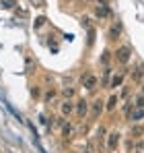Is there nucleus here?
Listing matches in <instances>:
<instances>
[{
  "instance_id": "f03ea898",
  "label": "nucleus",
  "mask_w": 144,
  "mask_h": 153,
  "mask_svg": "<svg viewBox=\"0 0 144 153\" xmlns=\"http://www.w3.org/2000/svg\"><path fill=\"white\" fill-rule=\"evenodd\" d=\"M117 143H119V135H117V133H111V135H109V141H107V147L113 151V149L117 147Z\"/></svg>"
},
{
  "instance_id": "39448f33",
  "label": "nucleus",
  "mask_w": 144,
  "mask_h": 153,
  "mask_svg": "<svg viewBox=\"0 0 144 153\" xmlns=\"http://www.w3.org/2000/svg\"><path fill=\"white\" fill-rule=\"evenodd\" d=\"M76 112H78V116H84V114H87V101H84V99H82V101H78Z\"/></svg>"
},
{
  "instance_id": "f257e3e1",
  "label": "nucleus",
  "mask_w": 144,
  "mask_h": 153,
  "mask_svg": "<svg viewBox=\"0 0 144 153\" xmlns=\"http://www.w3.org/2000/svg\"><path fill=\"white\" fill-rule=\"evenodd\" d=\"M130 54H132V50H130L128 46H122V48H119V50H117V54H115V58H117L119 62H122V64H126V62L130 60Z\"/></svg>"
},
{
  "instance_id": "0eeeda50",
  "label": "nucleus",
  "mask_w": 144,
  "mask_h": 153,
  "mask_svg": "<svg viewBox=\"0 0 144 153\" xmlns=\"http://www.w3.org/2000/svg\"><path fill=\"white\" fill-rule=\"evenodd\" d=\"M119 31H122V27H119V23H115V25H111V31H109V37H117V35H119Z\"/></svg>"
},
{
  "instance_id": "f8f14e48",
  "label": "nucleus",
  "mask_w": 144,
  "mask_h": 153,
  "mask_svg": "<svg viewBox=\"0 0 144 153\" xmlns=\"http://www.w3.org/2000/svg\"><path fill=\"white\" fill-rule=\"evenodd\" d=\"M115 103H117V97H111V99H109V103H107V108H109V110H113Z\"/></svg>"
},
{
  "instance_id": "4468645a",
  "label": "nucleus",
  "mask_w": 144,
  "mask_h": 153,
  "mask_svg": "<svg viewBox=\"0 0 144 153\" xmlns=\"http://www.w3.org/2000/svg\"><path fill=\"white\" fill-rule=\"evenodd\" d=\"M142 97H144V89H142Z\"/></svg>"
},
{
  "instance_id": "9b49d317",
  "label": "nucleus",
  "mask_w": 144,
  "mask_h": 153,
  "mask_svg": "<svg viewBox=\"0 0 144 153\" xmlns=\"http://www.w3.org/2000/svg\"><path fill=\"white\" fill-rule=\"evenodd\" d=\"M70 133H72V126H70V124H66V126H64V137L68 139V137H70Z\"/></svg>"
},
{
  "instance_id": "423d86ee",
  "label": "nucleus",
  "mask_w": 144,
  "mask_h": 153,
  "mask_svg": "<svg viewBox=\"0 0 144 153\" xmlns=\"http://www.w3.org/2000/svg\"><path fill=\"white\" fill-rule=\"evenodd\" d=\"M144 116V108H136V110L132 112V120H140Z\"/></svg>"
},
{
  "instance_id": "2eb2a0df",
  "label": "nucleus",
  "mask_w": 144,
  "mask_h": 153,
  "mask_svg": "<svg viewBox=\"0 0 144 153\" xmlns=\"http://www.w3.org/2000/svg\"><path fill=\"white\" fill-rule=\"evenodd\" d=\"M82 153H89V151H82Z\"/></svg>"
},
{
  "instance_id": "20e7f679",
  "label": "nucleus",
  "mask_w": 144,
  "mask_h": 153,
  "mask_svg": "<svg viewBox=\"0 0 144 153\" xmlns=\"http://www.w3.org/2000/svg\"><path fill=\"white\" fill-rule=\"evenodd\" d=\"M109 15H111V10H109V8H107L105 4H101V6L97 8V17H101V19H107Z\"/></svg>"
},
{
  "instance_id": "ddd939ff",
  "label": "nucleus",
  "mask_w": 144,
  "mask_h": 153,
  "mask_svg": "<svg viewBox=\"0 0 144 153\" xmlns=\"http://www.w3.org/2000/svg\"><path fill=\"white\" fill-rule=\"evenodd\" d=\"M117 85H122V77H115V79L111 81V87H117Z\"/></svg>"
},
{
  "instance_id": "6e6552de",
  "label": "nucleus",
  "mask_w": 144,
  "mask_h": 153,
  "mask_svg": "<svg viewBox=\"0 0 144 153\" xmlns=\"http://www.w3.org/2000/svg\"><path fill=\"white\" fill-rule=\"evenodd\" d=\"M101 108H103V105H101V101H95V103H93V116H99Z\"/></svg>"
},
{
  "instance_id": "7ed1b4c3",
  "label": "nucleus",
  "mask_w": 144,
  "mask_h": 153,
  "mask_svg": "<svg viewBox=\"0 0 144 153\" xmlns=\"http://www.w3.org/2000/svg\"><path fill=\"white\" fill-rule=\"evenodd\" d=\"M95 85H97V79H95L93 75L84 77V87H87V89H95Z\"/></svg>"
},
{
  "instance_id": "1a4fd4ad",
  "label": "nucleus",
  "mask_w": 144,
  "mask_h": 153,
  "mask_svg": "<svg viewBox=\"0 0 144 153\" xmlns=\"http://www.w3.org/2000/svg\"><path fill=\"white\" fill-rule=\"evenodd\" d=\"M62 112H64V114H70V112H72V103H70V101L62 103Z\"/></svg>"
},
{
  "instance_id": "9d476101",
  "label": "nucleus",
  "mask_w": 144,
  "mask_h": 153,
  "mask_svg": "<svg viewBox=\"0 0 144 153\" xmlns=\"http://www.w3.org/2000/svg\"><path fill=\"white\" fill-rule=\"evenodd\" d=\"M15 2H17V0H2V4H4L6 8H12V6H15Z\"/></svg>"
}]
</instances>
